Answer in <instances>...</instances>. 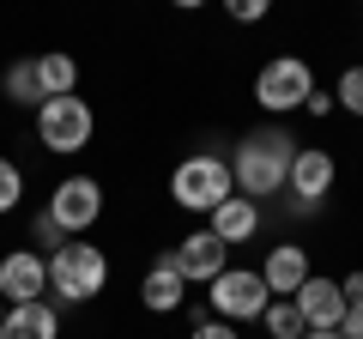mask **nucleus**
<instances>
[{
    "label": "nucleus",
    "mask_w": 363,
    "mask_h": 339,
    "mask_svg": "<svg viewBox=\"0 0 363 339\" xmlns=\"http://www.w3.org/2000/svg\"><path fill=\"white\" fill-rule=\"evenodd\" d=\"M91 133H97V109H91L79 91L73 97H43V104H37V140H43V152L73 157V152L91 145Z\"/></svg>",
    "instance_id": "20e7f679"
},
{
    "label": "nucleus",
    "mask_w": 363,
    "mask_h": 339,
    "mask_svg": "<svg viewBox=\"0 0 363 339\" xmlns=\"http://www.w3.org/2000/svg\"><path fill=\"white\" fill-rule=\"evenodd\" d=\"M291 303L303 309L309 333H339V321H345V291H339V279H321V273H309V285H303Z\"/></svg>",
    "instance_id": "9b49d317"
},
{
    "label": "nucleus",
    "mask_w": 363,
    "mask_h": 339,
    "mask_svg": "<svg viewBox=\"0 0 363 339\" xmlns=\"http://www.w3.org/2000/svg\"><path fill=\"white\" fill-rule=\"evenodd\" d=\"M18 200H25V170H18L13 157H0V218H6Z\"/></svg>",
    "instance_id": "412c9836"
},
{
    "label": "nucleus",
    "mask_w": 363,
    "mask_h": 339,
    "mask_svg": "<svg viewBox=\"0 0 363 339\" xmlns=\"http://www.w3.org/2000/svg\"><path fill=\"white\" fill-rule=\"evenodd\" d=\"M188 339H242V327H230V321H200Z\"/></svg>",
    "instance_id": "b1692460"
},
{
    "label": "nucleus",
    "mask_w": 363,
    "mask_h": 339,
    "mask_svg": "<svg viewBox=\"0 0 363 339\" xmlns=\"http://www.w3.org/2000/svg\"><path fill=\"white\" fill-rule=\"evenodd\" d=\"M0 339H61V309H55L49 297L43 303H13Z\"/></svg>",
    "instance_id": "4468645a"
},
{
    "label": "nucleus",
    "mask_w": 363,
    "mask_h": 339,
    "mask_svg": "<svg viewBox=\"0 0 363 339\" xmlns=\"http://www.w3.org/2000/svg\"><path fill=\"white\" fill-rule=\"evenodd\" d=\"M333 182H339V157L327 152V145H297V157H291V182H285L291 212H321L327 194H333Z\"/></svg>",
    "instance_id": "0eeeda50"
},
{
    "label": "nucleus",
    "mask_w": 363,
    "mask_h": 339,
    "mask_svg": "<svg viewBox=\"0 0 363 339\" xmlns=\"http://www.w3.org/2000/svg\"><path fill=\"white\" fill-rule=\"evenodd\" d=\"M0 91H6V104H18V109H37V104H43V85H37V55H30V61H13V67H6Z\"/></svg>",
    "instance_id": "f3484780"
},
{
    "label": "nucleus",
    "mask_w": 363,
    "mask_h": 339,
    "mask_svg": "<svg viewBox=\"0 0 363 339\" xmlns=\"http://www.w3.org/2000/svg\"><path fill=\"white\" fill-rule=\"evenodd\" d=\"M303 339H339V333H303Z\"/></svg>",
    "instance_id": "bb28decb"
},
{
    "label": "nucleus",
    "mask_w": 363,
    "mask_h": 339,
    "mask_svg": "<svg viewBox=\"0 0 363 339\" xmlns=\"http://www.w3.org/2000/svg\"><path fill=\"white\" fill-rule=\"evenodd\" d=\"M230 194H236V182H230V157H218V152H188L176 170H169V200H176L182 212H200V218H212V212H218Z\"/></svg>",
    "instance_id": "f03ea898"
},
{
    "label": "nucleus",
    "mask_w": 363,
    "mask_h": 339,
    "mask_svg": "<svg viewBox=\"0 0 363 339\" xmlns=\"http://www.w3.org/2000/svg\"><path fill=\"white\" fill-rule=\"evenodd\" d=\"M303 109H309V116H321V121H327V116H333L339 104H333V91H321V85H315V97H309V104H303Z\"/></svg>",
    "instance_id": "393cba45"
},
{
    "label": "nucleus",
    "mask_w": 363,
    "mask_h": 339,
    "mask_svg": "<svg viewBox=\"0 0 363 339\" xmlns=\"http://www.w3.org/2000/svg\"><path fill=\"white\" fill-rule=\"evenodd\" d=\"M206 303H212L218 321L242 327V321H260V315H267L272 291H267V279H260V267H230V273H218L206 285Z\"/></svg>",
    "instance_id": "423d86ee"
},
{
    "label": "nucleus",
    "mask_w": 363,
    "mask_h": 339,
    "mask_svg": "<svg viewBox=\"0 0 363 339\" xmlns=\"http://www.w3.org/2000/svg\"><path fill=\"white\" fill-rule=\"evenodd\" d=\"M260 327H267L272 339H303V333H309V321H303V309L291 297H272L267 315H260Z\"/></svg>",
    "instance_id": "a211bd4d"
},
{
    "label": "nucleus",
    "mask_w": 363,
    "mask_h": 339,
    "mask_svg": "<svg viewBox=\"0 0 363 339\" xmlns=\"http://www.w3.org/2000/svg\"><path fill=\"white\" fill-rule=\"evenodd\" d=\"M30 243H37V255H43V261H49L55 248H61V243H73V236H67L61 224L49 218V212H37V218H30Z\"/></svg>",
    "instance_id": "aec40b11"
},
{
    "label": "nucleus",
    "mask_w": 363,
    "mask_h": 339,
    "mask_svg": "<svg viewBox=\"0 0 363 339\" xmlns=\"http://www.w3.org/2000/svg\"><path fill=\"white\" fill-rule=\"evenodd\" d=\"M339 291H345V315H363V267L339 279Z\"/></svg>",
    "instance_id": "4be33fe9"
},
{
    "label": "nucleus",
    "mask_w": 363,
    "mask_h": 339,
    "mask_svg": "<svg viewBox=\"0 0 363 339\" xmlns=\"http://www.w3.org/2000/svg\"><path fill=\"white\" fill-rule=\"evenodd\" d=\"M230 18L236 25H260L267 18V0H230Z\"/></svg>",
    "instance_id": "5701e85b"
},
{
    "label": "nucleus",
    "mask_w": 363,
    "mask_h": 339,
    "mask_svg": "<svg viewBox=\"0 0 363 339\" xmlns=\"http://www.w3.org/2000/svg\"><path fill=\"white\" fill-rule=\"evenodd\" d=\"M297 145H303V140H291L285 121H267V128L242 133L236 152H230V182H236V194L255 200L260 212L279 206V194H285V182H291V157H297Z\"/></svg>",
    "instance_id": "f257e3e1"
},
{
    "label": "nucleus",
    "mask_w": 363,
    "mask_h": 339,
    "mask_svg": "<svg viewBox=\"0 0 363 339\" xmlns=\"http://www.w3.org/2000/svg\"><path fill=\"white\" fill-rule=\"evenodd\" d=\"M37 85H43V97H73V85H79V61H73V55H61V49L37 55Z\"/></svg>",
    "instance_id": "dca6fc26"
},
{
    "label": "nucleus",
    "mask_w": 363,
    "mask_h": 339,
    "mask_svg": "<svg viewBox=\"0 0 363 339\" xmlns=\"http://www.w3.org/2000/svg\"><path fill=\"white\" fill-rule=\"evenodd\" d=\"M43 212H49L67 236H85L91 224L104 218V182H97V176H61Z\"/></svg>",
    "instance_id": "6e6552de"
},
{
    "label": "nucleus",
    "mask_w": 363,
    "mask_h": 339,
    "mask_svg": "<svg viewBox=\"0 0 363 339\" xmlns=\"http://www.w3.org/2000/svg\"><path fill=\"white\" fill-rule=\"evenodd\" d=\"M206 230L218 236L224 248H236V243H255V230H260V206H255V200H242V194H230V200H224V206L206 218Z\"/></svg>",
    "instance_id": "2eb2a0df"
},
{
    "label": "nucleus",
    "mask_w": 363,
    "mask_h": 339,
    "mask_svg": "<svg viewBox=\"0 0 363 339\" xmlns=\"http://www.w3.org/2000/svg\"><path fill=\"white\" fill-rule=\"evenodd\" d=\"M169 267L182 273V285H212L218 273H230V248L212 230H188L182 248H169Z\"/></svg>",
    "instance_id": "1a4fd4ad"
},
{
    "label": "nucleus",
    "mask_w": 363,
    "mask_h": 339,
    "mask_svg": "<svg viewBox=\"0 0 363 339\" xmlns=\"http://www.w3.org/2000/svg\"><path fill=\"white\" fill-rule=\"evenodd\" d=\"M0 327H6V297H0Z\"/></svg>",
    "instance_id": "cd10ccee"
},
{
    "label": "nucleus",
    "mask_w": 363,
    "mask_h": 339,
    "mask_svg": "<svg viewBox=\"0 0 363 339\" xmlns=\"http://www.w3.org/2000/svg\"><path fill=\"white\" fill-rule=\"evenodd\" d=\"M309 248L303 243H272L267 248V261H260V279H267V291L272 297H297L303 285H309Z\"/></svg>",
    "instance_id": "f8f14e48"
},
{
    "label": "nucleus",
    "mask_w": 363,
    "mask_h": 339,
    "mask_svg": "<svg viewBox=\"0 0 363 339\" xmlns=\"http://www.w3.org/2000/svg\"><path fill=\"white\" fill-rule=\"evenodd\" d=\"M182 297H188L182 273L169 267V255H157V261L145 267V279H140V303H145L152 315H176V309H182Z\"/></svg>",
    "instance_id": "ddd939ff"
},
{
    "label": "nucleus",
    "mask_w": 363,
    "mask_h": 339,
    "mask_svg": "<svg viewBox=\"0 0 363 339\" xmlns=\"http://www.w3.org/2000/svg\"><path fill=\"white\" fill-rule=\"evenodd\" d=\"M339 339H363V315H345L339 321Z\"/></svg>",
    "instance_id": "a878e982"
},
{
    "label": "nucleus",
    "mask_w": 363,
    "mask_h": 339,
    "mask_svg": "<svg viewBox=\"0 0 363 339\" xmlns=\"http://www.w3.org/2000/svg\"><path fill=\"white\" fill-rule=\"evenodd\" d=\"M43 291H49V261H43L37 248L0 255V297H6V309L13 303H43Z\"/></svg>",
    "instance_id": "9d476101"
},
{
    "label": "nucleus",
    "mask_w": 363,
    "mask_h": 339,
    "mask_svg": "<svg viewBox=\"0 0 363 339\" xmlns=\"http://www.w3.org/2000/svg\"><path fill=\"white\" fill-rule=\"evenodd\" d=\"M104 285H109V255L97 243L73 236L49 255V291L61 303H91V297H104Z\"/></svg>",
    "instance_id": "7ed1b4c3"
},
{
    "label": "nucleus",
    "mask_w": 363,
    "mask_h": 339,
    "mask_svg": "<svg viewBox=\"0 0 363 339\" xmlns=\"http://www.w3.org/2000/svg\"><path fill=\"white\" fill-rule=\"evenodd\" d=\"M309 97H315V67L303 61V55H272L255 73V104L267 109L272 121H285L291 109H303Z\"/></svg>",
    "instance_id": "39448f33"
},
{
    "label": "nucleus",
    "mask_w": 363,
    "mask_h": 339,
    "mask_svg": "<svg viewBox=\"0 0 363 339\" xmlns=\"http://www.w3.org/2000/svg\"><path fill=\"white\" fill-rule=\"evenodd\" d=\"M333 104L345 109V116H363V61L345 67V73L333 79Z\"/></svg>",
    "instance_id": "6ab92c4d"
}]
</instances>
